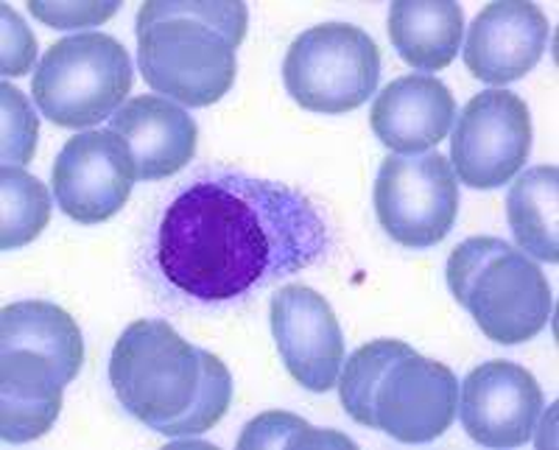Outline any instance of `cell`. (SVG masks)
Instances as JSON below:
<instances>
[{"instance_id": "1", "label": "cell", "mask_w": 559, "mask_h": 450, "mask_svg": "<svg viewBox=\"0 0 559 450\" xmlns=\"http://www.w3.org/2000/svg\"><path fill=\"white\" fill-rule=\"evenodd\" d=\"M331 249V229L302 191L213 168L185 185L157 227L159 274L185 297L233 303L302 272Z\"/></svg>"}, {"instance_id": "2", "label": "cell", "mask_w": 559, "mask_h": 450, "mask_svg": "<svg viewBox=\"0 0 559 450\" xmlns=\"http://www.w3.org/2000/svg\"><path fill=\"white\" fill-rule=\"evenodd\" d=\"M109 383L134 419L166 437H197L227 414L233 375L163 319H138L109 355Z\"/></svg>"}, {"instance_id": "3", "label": "cell", "mask_w": 559, "mask_h": 450, "mask_svg": "<svg viewBox=\"0 0 559 450\" xmlns=\"http://www.w3.org/2000/svg\"><path fill=\"white\" fill-rule=\"evenodd\" d=\"M243 3L152 0L134 23L138 64L154 93L185 107H210L236 82L238 45L247 37Z\"/></svg>"}, {"instance_id": "4", "label": "cell", "mask_w": 559, "mask_h": 450, "mask_svg": "<svg viewBox=\"0 0 559 450\" xmlns=\"http://www.w3.org/2000/svg\"><path fill=\"white\" fill-rule=\"evenodd\" d=\"M84 364L82 330L45 299L0 311V437L23 445L45 437L62 412V389Z\"/></svg>"}, {"instance_id": "5", "label": "cell", "mask_w": 559, "mask_h": 450, "mask_svg": "<svg viewBox=\"0 0 559 450\" xmlns=\"http://www.w3.org/2000/svg\"><path fill=\"white\" fill-rule=\"evenodd\" d=\"M338 394L358 425L406 445L442 437L459 408L456 375L397 339H376L349 355Z\"/></svg>"}, {"instance_id": "6", "label": "cell", "mask_w": 559, "mask_h": 450, "mask_svg": "<svg viewBox=\"0 0 559 450\" xmlns=\"http://www.w3.org/2000/svg\"><path fill=\"white\" fill-rule=\"evenodd\" d=\"M445 280L456 303L487 339L523 344L548 324L554 297L526 252L492 235H473L448 258Z\"/></svg>"}, {"instance_id": "7", "label": "cell", "mask_w": 559, "mask_h": 450, "mask_svg": "<svg viewBox=\"0 0 559 450\" xmlns=\"http://www.w3.org/2000/svg\"><path fill=\"white\" fill-rule=\"evenodd\" d=\"M132 90V59L115 37L73 34L53 43L34 70L39 112L64 129L96 127L123 107Z\"/></svg>"}, {"instance_id": "8", "label": "cell", "mask_w": 559, "mask_h": 450, "mask_svg": "<svg viewBox=\"0 0 559 450\" xmlns=\"http://www.w3.org/2000/svg\"><path fill=\"white\" fill-rule=\"evenodd\" d=\"M381 51L376 39L349 23H322L299 34L283 62L288 96L319 115L358 109L376 93Z\"/></svg>"}, {"instance_id": "9", "label": "cell", "mask_w": 559, "mask_h": 450, "mask_svg": "<svg viewBox=\"0 0 559 450\" xmlns=\"http://www.w3.org/2000/svg\"><path fill=\"white\" fill-rule=\"evenodd\" d=\"M459 213V179L445 154L386 157L376 179V216L406 249L437 247Z\"/></svg>"}, {"instance_id": "10", "label": "cell", "mask_w": 559, "mask_h": 450, "mask_svg": "<svg viewBox=\"0 0 559 450\" xmlns=\"http://www.w3.org/2000/svg\"><path fill=\"white\" fill-rule=\"evenodd\" d=\"M532 152V115L507 90H484L464 104L451 138V165L459 182L492 191L515 177Z\"/></svg>"}, {"instance_id": "11", "label": "cell", "mask_w": 559, "mask_h": 450, "mask_svg": "<svg viewBox=\"0 0 559 450\" xmlns=\"http://www.w3.org/2000/svg\"><path fill=\"white\" fill-rule=\"evenodd\" d=\"M59 210L79 224H102L127 204L138 165L112 129H90L68 140L51 171Z\"/></svg>"}, {"instance_id": "12", "label": "cell", "mask_w": 559, "mask_h": 450, "mask_svg": "<svg viewBox=\"0 0 559 450\" xmlns=\"http://www.w3.org/2000/svg\"><path fill=\"white\" fill-rule=\"evenodd\" d=\"M277 353L297 383L328 392L338 383L344 364L342 324L331 303L308 286H283L269 308Z\"/></svg>"}, {"instance_id": "13", "label": "cell", "mask_w": 559, "mask_h": 450, "mask_svg": "<svg viewBox=\"0 0 559 450\" xmlns=\"http://www.w3.org/2000/svg\"><path fill=\"white\" fill-rule=\"evenodd\" d=\"M456 412L473 442L521 448L540 419L543 389L521 364L487 362L464 378Z\"/></svg>"}, {"instance_id": "14", "label": "cell", "mask_w": 559, "mask_h": 450, "mask_svg": "<svg viewBox=\"0 0 559 450\" xmlns=\"http://www.w3.org/2000/svg\"><path fill=\"white\" fill-rule=\"evenodd\" d=\"M548 17L540 7L526 0H498L473 20L464 64L487 84L518 82L537 68L548 48Z\"/></svg>"}, {"instance_id": "15", "label": "cell", "mask_w": 559, "mask_h": 450, "mask_svg": "<svg viewBox=\"0 0 559 450\" xmlns=\"http://www.w3.org/2000/svg\"><path fill=\"white\" fill-rule=\"evenodd\" d=\"M456 102L448 84L417 73L401 76L378 93L369 109L372 132L397 154H419L439 146L451 132Z\"/></svg>"}, {"instance_id": "16", "label": "cell", "mask_w": 559, "mask_h": 450, "mask_svg": "<svg viewBox=\"0 0 559 450\" xmlns=\"http://www.w3.org/2000/svg\"><path fill=\"white\" fill-rule=\"evenodd\" d=\"M109 129L132 149L138 179L157 182L191 163L199 129L191 115L163 96H138L109 118Z\"/></svg>"}, {"instance_id": "17", "label": "cell", "mask_w": 559, "mask_h": 450, "mask_svg": "<svg viewBox=\"0 0 559 450\" xmlns=\"http://www.w3.org/2000/svg\"><path fill=\"white\" fill-rule=\"evenodd\" d=\"M464 37V12L453 0H397L389 9V39L414 70H445Z\"/></svg>"}, {"instance_id": "18", "label": "cell", "mask_w": 559, "mask_h": 450, "mask_svg": "<svg viewBox=\"0 0 559 450\" xmlns=\"http://www.w3.org/2000/svg\"><path fill=\"white\" fill-rule=\"evenodd\" d=\"M559 171L557 165H534L512 182L507 197V218L518 247L534 258L557 263L559 218Z\"/></svg>"}, {"instance_id": "19", "label": "cell", "mask_w": 559, "mask_h": 450, "mask_svg": "<svg viewBox=\"0 0 559 450\" xmlns=\"http://www.w3.org/2000/svg\"><path fill=\"white\" fill-rule=\"evenodd\" d=\"M51 197L48 188L23 168L3 165L0 171V249L26 247L48 227Z\"/></svg>"}, {"instance_id": "20", "label": "cell", "mask_w": 559, "mask_h": 450, "mask_svg": "<svg viewBox=\"0 0 559 450\" xmlns=\"http://www.w3.org/2000/svg\"><path fill=\"white\" fill-rule=\"evenodd\" d=\"M238 448H356L336 431H319L288 412H266L243 428Z\"/></svg>"}, {"instance_id": "21", "label": "cell", "mask_w": 559, "mask_h": 450, "mask_svg": "<svg viewBox=\"0 0 559 450\" xmlns=\"http://www.w3.org/2000/svg\"><path fill=\"white\" fill-rule=\"evenodd\" d=\"M3 98V165H26L32 163L37 149V115L32 112L28 98L12 84L0 87Z\"/></svg>"}, {"instance_id": "22", "label": "cell", "mask_w": 559, "mask_h": 450, "mask_svg": "<svg viewBox=\"0 0 559 450\" xmlns=\"http://www.w3.org/2000/svg\"><path fill=\"white\" fill-rule=\"evenodd\" d=\"M32 14L51 28H87L102 26L118 12V3H48V0H32Z\"/></svg>"}, {"instance_id": "23", "label": "cell", "mask_w": 559, "mask_h": 450, "mask_svg": "<svg viewBox=\"0 0 559 450\" xmlns=\"http://www.w3.org/2000/svg\"><path fill=\"white\" fill-rule=\"evenodd\" d=\"M3 17V76H23L37 57V39L17 12L0 7Z\"/></svg>"}]
</instances>
